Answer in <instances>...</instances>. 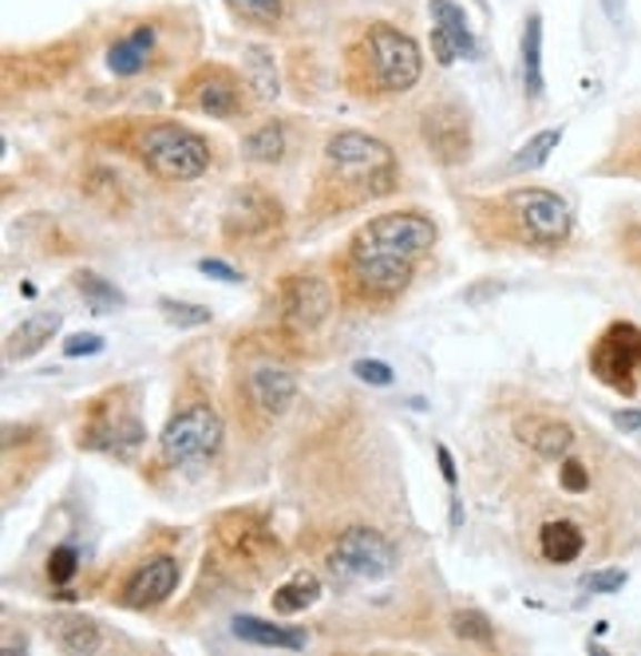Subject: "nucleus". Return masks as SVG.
Here are the masks:
<instances>
[{
    "instance_id": "nucleus-1",
    "label": "nucleus",
    "mask_w": 641,
    "mask_h": 656,
    "mask_svg": "<svg viewBox=\"0 0 641 656\" xmlns=\"http://www.w3.org/2000/svg\"><path fill=\"white\" fill-rule=\"evenodd\" d=\"M397 186V154L389 143L364 131H337L325 143V179L321 190H333L337 206L369 202Z\"/></svg>"
},
{
    "instance_id": "nucleus-2",
    "label": "nucleus",
    "mask_w": 641,
    "mask_h": 656,
    "mask_svg": "<svg viewBox=\"0 0 641 656\" xmlns=\"http://www.w3.org/2000/svg\"><path fill=\"white\" fill-rule=\"evenodd\" d=\"M147 171L163 182H194L210 171V147L199 131L182 123H154L147 127L143 143H139Z\"/></svg>"
},
{
    "instance_id": "nucleus-3",
    "label": "nucleus",
    "mask_w": 641,
    "mask_h": 656,
    "mask_svg": "<svg viewBox=\"0 0 641 656\" xmlns=\"http://www.w3.org/2000/svg\"><path fill=\"white\" fill-rule=\"evenodd\" d=\"M397 569V546L372 526H352L329 549V574L337 582H380Z\"/></svg>"
},
{
    "instance_id": "nucleus-4",
    "label": "nucleus",
    "mask_w": 641,
    "mask_h": 656,
    "mask_svg": "<svg viewBox=\"0 0 641 656\" xmlns=\"http://www.w3.org/2000/svg\"><path fill=\"white\" fill-rule=\"evenodd\" d=\"M222 415L210 404H190L182 412L171 415V423L163 427V458L171 467H182V463H199V458H210L218 447H222Z\"/></svg>"
},
{
    "instance_id": "nucleus-5",
    "label": "nucleus",
    "mask_w": 641,
    "mask_h": 656,
    "mask_svg": "<svg viewBox=\"0 0 641 656\" xmlns=\"http://www.w3.org/2000/svg\"><path fill=\"white\" fill-rule=\"evenodd\" d=\"M507 214L515 222L519 238L534 245H562L570 234V210L559 194L551 190H539V186H527V190H511L507 194Z\"/></svg>"
},
{
    "instance_id": "nucleus-6",
    "label": "nucleus",
    "mask_w": 641,
    "mask_h": 656,
    "mask_svg": "<svg viewBox=\"0 0 641 656\" xmlns=\"http://www.w3.org/2000/svg\"><path fill=\"white\" fill-rule=\"evenodd\" d=\"M415 273V261L412 258H400V253H384V250H372V245L349 242V281L361 289L364 297L372 301H392L400 297L408 289Z\"/></svg>"
},
{
    "instance_id": "nucleus-7",
    "label": "nucleus",
    "mask_w": 641,
    "mask_h": 656,
    "mask_svg": "<svg viewBox=\"0 0 641 656\" xmlns=\"http://www.w3.org/2000/svg\"><path fill=\"white\" fill-rule=\"evenodd\" d=\"M369 55L380 91H412L415 80H420V68H424L415 40L392 24L369 28Z\"/></svg>"
},
{
    "instance_id": "nucleus-8",
    "label": "nucleus",
    "mask_w": 641,
    "mask_h": 656,
    "mask_svg": "<svg viewBox=\"0 0 641 656\" xmlns=\"http://www.w3.org/2000/svg\"><path fill=\"white\" fill-rule=\"evenodd\" d=\"M357 242L372 245V250L400 253V258H420L435 245V222L420 210H392V214H377L357 230Z\"/></svg>"
},
{
    "instance_id": "nucleus-9",
    "label": "nucleus",
    "mask_w": 641,
    "mask_h": 656,
    "mask_svg": "<svg viewBox=\"0 0 641 656\" xmlns=\"http://www.w3.org/2000/svg\"><path fill=\"white\" fill-rule=\"evenodd\" d=\"M641 369V329L630 321H614L598 336L594 352H590V372L614 392L630 396L633 392V372Z\"/></svg>"
},
{
    "instance_id": "nucleus-10",
    "label": "nucleus",
    "mask_w": 641,
    "mask_h": 656,
    "mask_svg": "<svg viewBox=\"0 0 641 656\" xmlns=\"http://www.w3.org/2000/svg\"><path fill=\"white\" fill-rule=\"evenodd\" d=\"M333 313V289L317 273H290L281 281V324L298 336H309Z\"/></svg>"
},
{
    "instance_id": "nucleus-11",
    "label": "nucleus",
    "mask_w": 641,
    "mask_h": 656,
    "mask_svg": "<svg viewBox=\"0 0 641 656\" xmlns=\"http://www.w3.org/2000/svg\"><path fill=\"white\" fill-rule=\"evenodd\" d=\"M281 225V206L266 190H238L227 206V238L230 242H262Z\"/></svg>"
},
{
    "instance_id": "nucleus-12",
    "label": "nucleus",
    "mask_w": 641,
    "mask_h": 656,
    "mask_svg": "<svg viewBox=\"0 0 641 656\" xmlns=\"http://www.w3.org/2000/svg\"><path fill=\"white\" fill-rule=\"evenodd\" d=\"M246 396L262 415H281L298 396V376L278 360H258L246 372Z\"/></svg>"
},
{
    "instance_id": "nucleus-13",
    "label": "nucleus",
    "mask_w": 641,
    "mask_h": 656,
    "mask_svg": "<svg viewBox=\"0 0 641 656\" xmlns=\"http://www.w3.org/2000/svg\"><path fill=\"white\" fill-rule=\"evenodd\" d=\"M174 585H179V562L174 557H154V562H147L143 569L127 577L119 602L127 609H154L174 594Z\"/></svg>"
},
{
    "instance_id": "nucleus-14",
    "label": "nucleus",
    "mask_w": 641,
    "mask_h": 656,
    "mask_svg": "<svg viewBox=\"0 0 641 656\" xmlns=\"http://www.w3.org/2000/svg\"><path fill=\"white\" fill-rule=\"evenodd\" d=\"M424 143L443 166H452V162L468 159V115L455 108H432L424 111Z\"/></svg>"
},
{
    "instance_id": "nucleus-15",
    "label": "nucleus",
    "mask_w": 641,
    "mask_h": 656,
    "mask_svg": "<svg viewBox=\"0 0 641 656\" xmlns=\"http://www.w3.org/2000/svg\"><path fill=\"white\" fill-rule=\"evenodd\" d=\"M432 52L435 60L448 68V63H455L463 55H475V40H471L468 32V17H463L460 4H452V0H432Z\"/></svg>"
},
{
    "instance_id": "nucleus-16",
    "label": "nucleus",
    "mask_w": 641,
    "mask_h": 656,
    "mask_svg": "<svg viewBox=\"0 0 641 656\" xmlns=\"http://www.w3.org/2000/svg\"><path fill=\"white\" fill-rule=\"evenodd\" d=\"M143 423L136 420L131 412H100L91 420V427L80 435L83 447H96V451H111V455H127V451H136L143 443Z\"/></svg>"
},
{
    "instance_id": "nucleus-17",
    "label": "nucleus",
    "mask_w": 641,
    "mask_h": 656,
    "mask_svg": "<svg viewBox=\"0 0 641 656\" xmlns=\"http://www.w3.org/2000/svg\"><path fill=\"white\" fill-rule=\"evenodd\" d=\"M194 108L214 119H234L242 111V83L227 68H207L194 80Z\"/></svg>"
},
{
    "instance_id": "nucleus-18",
    "label": "nucleus",
    "mask_w": 641,
    "mask_h": 656,
    "mask_svg": "<svg viewBox=\"0 0 641 656\" xmlns=\"http://www.w3.org/2000/svg\"><path fill=\"white\" fill-rule=\"evenodd\" d=\"M230 633H234L242 645H258V648H298L309 645V637L301 629H286V625H273V620L262 617H234L230 620Z\"/></svg>"
},
{
    "instance_id": "nucleus-19",
    "label": "nucleus",
    "mask_w": 641,
    "mask_h": 656,
    "mask_svg": "<svg viewBox=\"0 0 641 656\" xmlns=\"http://www.w3.org/2000/svg\"><path fill=\"white\" fill-rule=\"evenodd\" d=\"M519 440L527 443L531 451H539L542 458H562L570 447H574V432H570L567 423L559 420H542V415H531V420H519L515 423Z\"/></svg>"
},
{
    "instance_id": "nucleus-20",
    "label": "nucleus",
    "mask_w": 641,
    "mask_h": 656,
    "mask_svg": "<svg viewBox=\"0 0 641 656\" xmlns=\"http://www.w3.org/2000/svg\"><path fill=\"white\" fill-rule=\"evenodd\" d=\"M56 329H60V316L56 313H37L28 316L20 329H12L9 333V344H4V356H9V364H17V360H28L37 356L40 349H44L48 341L56 336Z\"/></svg>"
},
{
    "instance_id": "nucleus-21",
    "label": "nucleus",
    "mask_w": 641,
    "mask_h": 656,
    "mask_svg": "<svg viewBox=\"0 0 641 656\" xmlns=\"http://www.w3.org/2000/svg\"><path fill=\"white\" fill-rule=\"evenodd\" d=\"M582 546H587V538H582L579 526H574V522H567V518L547 522V526L539 531L542 557H547V562H554V566H570V562L582 554Z\"/></svg>"
},
{
    "instance_id": "nucleus-22",
    "label": "nucleus",
    "mask_w": 641,
    "mask_h": 656,
    "mask_svg": "<svg viewBox=\"0 0 641 656\" xmlns=\"http://www.w3.org/2000/svg\"><path fill=\"white\" fill-rule=\"evenodd\" d=\"M151 44H154V28L151 24H139L131 37L116 40L108 52V68L116 75H139L147 68V55H151Z\"/></svg>"
},
{
    "instance_id": "nucleus-23",
    "label": "nucleus",
    "mask_w": 641,
    "mask_h": 656,
    "mask_svg": "<svg viewBox=\"0 0 641 656\" xmlns=\"http://www.w3.org/2000/svg\"><path fill=\"white\" fill-rule=\"evenodd\" d=\"M519 63H523V91L527 100L542 95V17L531 12L523 24V40H519Z\"/></svg>"
},
{
    "instance_id": "nucleus-24",
    "label": "nucleus",
    "mask_w": 641,
    "mask_h": 656,
    "mask_svg": "<svg viewBox=\"0 0 641 656\" xmlns=\"http://www.w3.org/2000/svg\"><path fill=\"white\" fill-rule=\"evenodd\" d=\"M321 597V577L309 574V569H301V574H293L290 582H281L278 589H273V613H281V617H293V613L309 609V605Z\"/></svg>"
},
{
    "instance_id": "nucleus-25",
    "label": "nucleus",
    "mask_w": 641,
    "mask_h": 656,
    "mask_svg": "<svg viewBox=\"0 0 641 656\" xmlns=\"http://www.w3.org/2000/svg\"><path fill=\"white\" fill-rule=\"evenodd\" d=\"M559 143H562V127H559V131L551 127V131H539V135H531L515 154H511V162H507V174L539 171L542 162H547L554 151H559Z\"/></svg>"
},
{
    "instance_id": "nucleus-26",
    "label": "nucleus",
    "mask_w": 641,
    "mask_h": 656,
    "mask_svg": "<svg viewBox=\"0 0 641 656\" xmlns=\"http://www.w3.org/2000/svg\"><path fill=\"white\" fill-rule=\"evenodd\" d=\"M76 293L88 301L91 313H111V309L123 305V293H119L108 277H100V273H91V270L76 273Z\"/></svg>"
},
{
    "instance_id": "nucleus-27",
    "label": "nucleus",
    "mask_w": 641,
    "mask_h": 656,
    "mask_svg": "<svg viewBox=\"0 0 641 656\" xmlns=\"http://www.w3.org/2000/svg\"><path fill=\"white\" fill-rule=\"evenodd\" d=\"M56 640L60 648L68 653H96L100 648V629H96V620L88 617H56Z\"/></svg>"
},
{
    "instance_id": "nucleus-28",
    "label": "nucleus",
    "mask_w": 641,
    "mask_h": 656,
    "mask_svg": "<svg viewBox=\"0 0 641 656\" xmlns=\"http://www.w3.org/2000/svg\"><path fill=\"white\" fill-rule=\"evenodd\" d=\"M242 151L253 162H278L286 154V131H281V123H262L258 131H250Z\"/></svg>"
},
{
    "instance_id": "nucleus-29",
    "label": "nucleus",
    "mask_w": 641,
    "mask_h": 656,
    "mask_svg": "<svg viewBox=\"0 0 641 656\" xmlns=\"http://www.w3.org/2000/svg\"><path fill=\"white\" fill-rule=\"evenodd\" d=\"M452 633L460 640H468V645H483V648L495 645V625H491L488 613H479V609L452 613Z\"/></svg>"
},
{
    "instance_id": "nucleus-30",
    "label": "nucleus",
    "mask_w": 641,
    "mask_h": 656,
    "mask_svg": "<svg viewBox=\"0 0 641 656\" xmlns=\"http://www.w3.org/2000/svg\"><path fill=\"white\" fill-rule=\"evenodd\" d=\"M234 17L250 20V24H262V28H273L281 20V0H222Z\"/></svg>"
},
{
    "instance_id": "nucleus-31",
    "label": "nucleus",
    "mask_w": 641,
    "mask_h": 656,
    "mask_svg": "<svg viewBox=\"0 0 641 656\" xmlns=\"http://www.w3.org/2000/svg\"><path fill=\"white\" fill-rule=\"evenodd\" d=\"M159 309H163V316L174 324V329H202V324L214 321V313L202 305H190V301H174V297H163L159 301Z\"/></svg>"
},
{
    "instance_id": "nucleus-32",
    "label": "nucleus",
    "mask_w": 641,
    "mask_h": 656,
    "mask_svg": "<svg viewBox=\"0 0 641 656\" xmlns=\"http://www.w3.org/2000/svg\"><path fill=\"white\" fill-rule=\"evenodd\" d=\"M246 63H250V83H253V88L262 91L266 100H270V95H278V75H273L270 52H262V48H250V52H246Z\"/></svg>"
},
{
    "instance_id": "nucleus-33",
    "label": "nucleus",
    "mask_w": 641,
    "mask_h": 656,
    "mask_svg": "<svg viewBox=\"0 0 641 656\" xmlns=\"http://www.w3.org/2000/svg\"><path fill=\"white\" fill-rule=\"evenodd\" d=\"M76 569H80L76 546H56L52 554H48V577H52V585H68L76 577Z\"/></svg>"
},
{
    "instance_id": "nucleus-34",
    "label": "nucleus",
    "mask_w": 641,
    "mask_h": 656,
    "mask_svg": "<svg viewBox=\"0 0 641 656\" xmlns=\"http://www.w3.org/2000/svg\"><path fill=\"white\" fill-rule=\"evenodd\" d=\"M625 582H630L625 569H594V574L582 577V589H587V594H618Z\"/></svg>"
},
{
    "instance_id": "nucleus-35",
    "label": "nucleus",
    "mask_w": 641,
    "mask_h": 656,
    "mask_svg": "<svg viewBox=\"0 0 641 656\" xmlns=\"http://www.w3.org/2000/svg\"><path fill=\"white\" fill-rule=\"evenodd\" d=\"M559 483H562V491H567V495H587V491H590L587 463H579V458H567V463L559 467Z\"/></svg>"
},
{
    "instance_id": "nucleus-36",
    "label": "nucleus",
    "mask_w": 641,
    "mask_h": 656,
    "mask_svg": "<svg viewBox=\"0 0 641 656\" xmlns=\"http://www.w3.org/2000/svg\"><path fill=\"white\" fill-rule=\"evenodd\" d=\"M352 372H357V380H364V384H377V387H389L392 380H397L384 360H357V364H352Z\"/></svg>"
},
{
    "instance_id": "nucleus-37",
    "label": "nucleus",
    "mask_w": 641,
    "mask_h": 656,
    "mask_svg": "<svg viewBox=\"0 0 641 656\" xmlns=\"http://www.w3.org/2000/svg\"><path fill=\"white\" fill-rule=\"evenodd\" d=\"M96 352H103V336L96 333H76L63 341V356H96Z\"/></svg>"
},
{
    "instance_id": "nucleus-38",
    "label": "nucleus",
    "mask_w": 641,
    "mask_h": 656,
    "mask_svg": "<svg viewBox=\"0 0 641 656\" xmlns=\"http://www.w3.org/2000/svg\"><path fill=\"white\" fill-rule=\"evenodd\" d=\"M199 270L207 273V277H214V281H227V285H242V273H238L234 265H227V261H218V258L199 261Z\"/></svg>"
},
{
    "instance_id": "nucleus-39",
    "label": "nucleus",
    "mask_w": 641,
    "mask_h": 656,
    "mask_svg": "<svg viewBox=\"0 0 641 656\" xmlns=\"http://www.w3.org/2000/svg\"><path fill=\"white\" fill-rule=\"evenodd\" d=\"M435 458H440V475H443V483L455 486V458H452V451H448V447H435Z\"/></svg>"
},
{
    "instance_id": "nucleus-40",
    "label": "nucleus",
    "mask_w": 641,
    "mask_h": 656,
    "mask_svg": "<svg viewBox=\"0 0 641 656\" xmlns=\"http://www.w3.org/2000/svg\"><path fill=\"white\" fill-rule=\"evenodd\" d=\"M602 12L614 20V24H622V20H625V0H602Z\"/></svg>"
},
{
    "instance_id": "nucleus-41",
    "label": "nucleus",
    "mask_w": 641,
    "mask_h": 656,
    "mask_svg": "<svg viewBox=\"0 0 641 656\" xmlns=\"http://www.w3.org/2000/svg\"><path fill=\"white\" fill-rule=\"evenodd\" d=\"M614 423L622 427V432H638V427H641V412H618Z\"/></svg>"
}]
</instances>
